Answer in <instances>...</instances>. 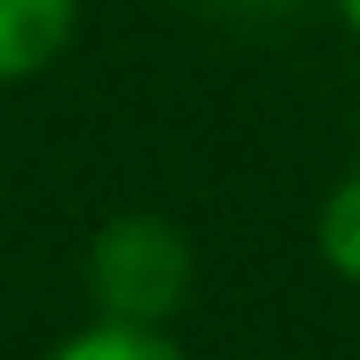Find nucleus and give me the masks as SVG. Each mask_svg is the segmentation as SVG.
I'll use <instances>...</instances> for the list:
<instances>
[{
  "label": "nucleus",
  "instance_id": "nucleus-2",
  "mask_svg": "<svg viewBox=\"0 0 360 360\" xmlns=\"http://www.w3.org/2000/svg\"><path fill=\"white\" fill-rule=\"evenodd\" d=\"M81 0H0V89L37 81L74 44Z\"/></svg>",
  "mask_w": 360,
  "mask_h": 360
},
{
  "label": "nucleus",
  "instance_id": "nucleus-1",
  "mask_svg": "<svg viewBox=\"0 0 360 360\" xmlns=\"http://www.w3.org/2000/svg\"><path fill=\"white\" fill-rule=\"evenodd\" d=\"M191 280H199V257L169 214H110L89 236V302L110 323L169 331V316L191 302Z\"/></svg>",
  "mask_w": 360,
  "mask_h": 360
},
{
  "label": "nucleus",
  "instance_id": "nucleus-3",
  "mask_svg": "<svg viewBox=\"0 0 360 360\" xmlns=\"http://www.w3.org/2000/svg\"><path fill=\"white\" fill-rule=\"evenodd\" d=\"M44 360H191V353L176 346L169 331H155V323H110V316H96V323H81L74 338H59Z\"/></svg>",
  "mask_w": 360,
  "mask_h": 360
},
{
  "label": "nucleus",
  "instance_id": "nucleus-4",
  "mask_svg": "<svg viewBox=\"0 0 360 360\" xmlns=\"http://www.w3.org/2000/svg\"><path fill=\"white\" fill-rule=\"evenodd\" d=\"M316 250L346 287H360V169H346L316 206Z\"/></svg>",
  "mask_w": 360,
  "mask_h": 360
},
{
  "label": "nucleus",
  "instance_id": "nucleus-5",
  "mask_svg": "<svg viewBox=\"0 0 360 360\" xmlns=\"http://www.w3.org/2000/svg\"><path fill=\"white\" fill-rule=\"evenodd\" d=\"M331 8H338V22H346L353 37H360V0H331Z\"/></svg>",
  "mask_w": 360,
  "mask_h": 360
}]
</instances>
